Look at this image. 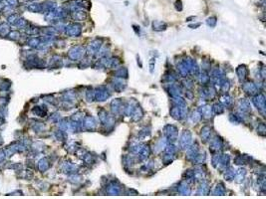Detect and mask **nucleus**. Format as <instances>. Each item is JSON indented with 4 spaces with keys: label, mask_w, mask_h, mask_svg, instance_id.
Returning a JSON list of instances; mask_svg holds the SVG:
<instances>
[{
    "label": "nucleus",
    "mask_w": 266,
    "mask_h": 199,
    "mask_svg": "<svg viewBox=\"0 0 266 199\" xmlns=\"http://www.w3.org/2000/svg\"><path fill=\"white\" fill-rule=\"evenodd\" d=\"M176 7H177V10H181V9H183V5H181V1L180 0H177V1L176 2Z\"/></svg>",
    "instance_id": "1"
}]
</instances>
